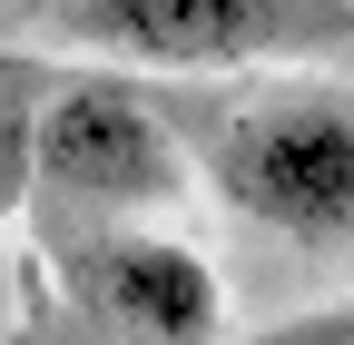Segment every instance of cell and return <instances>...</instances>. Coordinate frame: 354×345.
Here are the masks:
<instances>
[{
    "label": "cell",
    "instance_id": "7",
    "mask_svg": "<svg viewBox=\"0 0 354 345\" xmlns=\"http://www.w3.org/2000/svg\"><path fill=\"white\" fill-rule=\"evenodd\" d=\"M50 345H118V335H99V326H88V335H50Z\"/></svg>",
    "mask_w": 354,
    "mask_h": 345
},
{
    "label": "cell",
    "instance_id": "3",
    "mask_svg": "<svg viewBox=\"0 0 354 345\" xmlns=\"http://www.w3.org/2000/svg\"><path fill=\"white\" fill-rule=\"evenodd\" d=\"M69 30L138 69H246L286 50H325V0H69Z\"/></svg>",
    "mask_w": 354,
    "mask_h": 345
},
{
    "label": "cell",
    "instance_id": "6",
    "mask_svg": "<svg viewBox=\"0 0 354 345\" xmlns=\"http://www.w3.org/2000/svg\"><path fill=\"white\" fill-rule=\"evenodd\" d=\"M236 345H354V296L344 306H315V316H286V326H256Z\"/></svg>",
    "mask_w": 354,
    "mask_h": 345
},
{
    "label": "cell",
    "instance_id": "5",
    "mask_svg": "<svg viewBox=\"0 0 354 345\" xmlns=\"http://www.w3.org/2000/svg\"><path fill=\"white\" fill-rule=\"evenodd\" d=\"M39 188V69L0 50V227L30 207Z\"/></svg>",
    "mask_w": 354,
    "mask_h": 345
},
{
    "label": "cell",
    "instance_id": "4",
    "mask_svg": "<svg viewBox=\"0 0 354 345\" xmlns=\"http://www.w3.org/2000/svg\"><path fill=\"white\" fill-rule=\"evenodd\" d=\"M69 296L118 345H216V326H227L216 267L197 247H177V237H148V227L79 237L69 247Z\"/></svg>",
    "mask_w": 354,
    "mask_h": 345
},
{
    "label": "cell",
    "instance_id": "1",
    "mask_svg": "<svg viewBox=\"0 0 354 345\" xmlns=\"http://www.w3.org/2000/svg\"><path fill=\"white\" fill-rule=\"evenodd\" d=\"M207 178L276 237L354 227V99H246L207 128Z\"/></svg>",
    "mask_w": 354,
    "mask_h": 345
},
{
    "label": "cell",
    "instance_id": "2",
    "mask_svg": "<svg viewBox=\"0 0 354 345\" xmlns=\"http://www.w3.org/2000/svg\"><path fill=\"white\" fill-rule=\"evenodd\" d=\"M39 188H59L69 207H99V218H148V207L187 197V139L158 118V99L88 69L39 89Z\"/></svg>",
    "mask_w": 354,
    "mask_h": 345
}]
</instances>
